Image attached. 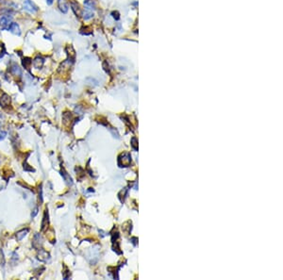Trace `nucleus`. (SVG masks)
I'll use <instances>...</instances> for the list:
<instances>
[{"label":"nucleus","instance_id":"20e7f679","mask_svg":"<svg viewBox=\"0 0 283 280\" xmlns=\"http://www.w3.org/2000/svg\"><path fill=\"white\" fill-rule=\"evenodd\" d=\"M41 245H42L41 236H40V234L36 233L34 235V237H33V240H32V247H33L34 249L39 250L41 248Z\"/></svg>","mask_w":283,"mask_h":280},{"label":"nucleus","instance_id":"f03ea898","mask_svg":"<svg viewBox=\"0 0 283 280\" xmlns=\"http://www.w3.org/2000/svg\"><path fill=\"white\" fill-rule=\"evenodd\" d=\"M10 24V17L9 15H3L2 17H0V28H1V29L8 28Z\"/></svg>","mask_w":283,"mask_h":280},{"label":"nucleus","instance_id":"4468645a","mask_svg":"<svg viewBox=\"0 0 283 280\" xmlns=\"http://www.w3.org/2000/svg\"><path fill=\"white\" fill-rule=\"evenodd\" d=\"M28 233V228H25V229H23V230H21V231H18L17 233H16V240H21Z\"/></svg>","mask_w":283,"mask_h":280},{"label":"nucleus","instance_id":"423d86ee","mask_svg":"<svg viewBox=\"0 0 283 280\" xmlns=\"http://www.w3.org/2000/svg\"><path fill=\"white\" fill-rule=\"evenodd\" d=\"M58 7L62 13H66L68 11V2L67 0H58Z\"/></svg>","mask_w":283,"mask_h":280},{"label":"nucleus","instance_id":"a211bd4d","mask_svg":"<svg viewBox=\"0 0 283 280\" xmlns=\"http://www.w3.org/2000/svg\"><path fill=\"white\" fill-rule=\"evenodd\" d=\"M39 202H40V204L43 203V189H42V185H40V187H39Z\"/></svg>","mask_w":283,"mask_h":280},{"label":"nucleus","instance_id":"dca6fc26","mask_svg":"<svg viewBox=\"0 0 283 280\" xmlns=\"http://www.w3.org/2000/svg\"><path fill=\"white\" fill-rule=\"evenodd\" d=\"M93 16H94L93 12H91V11H88V10L84 11V13H83V18H84L85 20H88V19H91V18H92Z\"/></svg>","mask_w":283,"mask_h":280},{"label":"nucleus","instance_id":"412c9836","mask_svg":"<svg viewBox=\"0 0 283 280\" xmlns=\"http://www.w3.org/2000/svg\"><path fill=\"white\" fill-rule=\"evenodd\" d=\"M53 1L54 0H46V3H47V5H52Z\"/></svg>","mask_w":283,"mask_h":280},{"label":"nucleus","instance_id":"aec40b11","mask_svg":"<svg viewBox=\"0 0 283 280\" xmlns=\"http://www.w3.org/2000/svg\"><path fill=\"white\" fill-rule=\"evenodd\" d=\"M37 213H38V207H35L34 210H33V212L31 213V217H32V218H34V217L37 215Z\"/></svg>","mask_w":283,"mask_h":280},{"label":"nucleus","instance_id":"9b49d317","mask_svg":"<svg viewBox=\"0 0 283 280\" xmlns=\"http://www.w3.org/2000/svg\"><path fill=\"white\" fill-rule=\"evenodd\" d=\"M71 7H72V10H73V11L75 12V14L76 16H80L82 14V10H81L79 5L78 3L72 1V2H71Z\"/></svg>","mask_w":283,"mask_h":280},{"label":"nucleus","instance_id":"f8f14e48","mask_svg":"<svg viewBox=\"0 0 283 280\" xmlns=\"http://www.w3.org/2000/svg\"><path fill=\"white\" fill-rule=\"evenodd\" d=\"M43 63H44V58L43 57H40V56L36 57L33 61V65H34L35 68H41Z\"/></svg>","mask_w":283,"mask_h":280},{"label":"nucleus","instance_id":"6ab92c4d","mask_svg":"<svg viewBox=\"0 0 283 280\" xmlns=\"http://www.w3.org/2000/svg\"><path fill=\"white\" fill-rule=\"evenodd\" d=\"M6 136H7V132L6 131H0V141H2L6 138Z\"/></svg>","mask_w":283,"mask_h":280},{"label":"nucleus","instance_id":"9d476101","mask_svg":"<svg viewBox=\"0 0 283 280\" xmlns=\"http://www.w3.org/2000/svg\"><path fill=\"white\" fill-rule=\"evenodd\" d=\"M61 177H63L64 181L66 182L67 185H72L73 184V181H72V178H71L70 175L66 173V171L64 170V168L62 167L61 170Z\"/></svg>","mask_w":283,"mask_h":280},{"label":"nucleus","instance_id":"f257e3e1","mask_svg":"<svg viewBox=\"0 0 283 280\" xmlns=\"http://www.w3.org/2000/svg\"><path fill=\"white\" fill-rule=\"evenodd\" d=\"M24 8H25V10H27L28 11L31 12V13H34V12H36L38 10V7L33 2L30 1V0H25V3H24Z\"/></svg>","mask_w":283,"mask_h":280},{"label":"nucleus","instance_id":"39448f33","mask_svg":"<svg viewBox=\"0 0 283 280\" xmlns=\"http://www.w3.org/2000/svg\"><path fill=\"white\" fill-rule=\"evenodd\" d=\"M49 225V215H48V210L46 208L44 210V214H43V222H42V227L41 229L42 231H44Z\"/></svg>","mask_w":283,"mask_h":280},{"label":"nucleus","instance_id":"1a4fd4ad","mask_svg":"<svg viewBox=\"0 0 283 280\" xmlns=\"http://www.w3.org/2000/svg\"><path fill=\"white\" fill-rule=\"evenodd\" d=\"M10 73L14 76H22V71L20 69V67L18 66L17 63L13 62L11 65H10Z\"/></svg>","mask_w":283,"mask_h":280},{"label":"nucleus","instance_id":"f3484780","mask_svg":"<svg viewBox=\"0 0 283 280\" xmlns=\"http://www.w3.org/2000/svg\"><path fill=\"white\" fill-rule=\"evenodd\" d=\"M24 170H25V171L34 172V169H33V168H31V167H29V165H28V164H27V161H25V163H24Z\"/></svg>","mask_w":283,"mask_h":280},{"label":"nucleus","instance_id":"6e6552de","mask_svg":"<svg viewBox=\"0 0 283 280\" xmlns=\"http://www.w3.org/2000/svg\"><path fill=\"white\" fill-rule=\"evenodd\" d=\"M8 29L11 32V33H13V34H15V35H18V36H19V35L21 34L20 28H19V25H18L17 23H11V24L9 25Z\"/></svg>","mask_w":283,"mask_h":280},{"label":"nucleus","instance_id":"0eeeda50","mask_svg":"<svg viewBox=\"0 0 283 280\" xmlns=\"http://www.w3.org/2000/svg\"><path fill=\"white\" fill-rule=\"evenodd\" d=\"M10 104V97L7 94H3L1 98H0V106L5 108L9 106Z\"/></svg>","mask_w":283,"mask_h":280},{"label":"nucleus","instance_id":"2eb2a0df","mask_svg":"<svg viewBox=\"0 0 283 280\" xmlns=\"http://www.w3.org/2000/svg\"><path fill=\"white\" fill-rule=\"evenodd\" d=\"M84 4H85L86 7H87L88 9H90V10H94V9L95 8V2H94V0H85Z\"/></svg>","mask_w":283,"mask_h":280},{"label":"nucleus","instance_id":"ddd939ff","mask_svg":"<svg viewBox=\"0 0 283 280\" xmlns=\"http://www.w3.org/2000/svg\"><path fill=\"white\" fill-rule=\"evenodd\" d=\"M22 63H23V66L27 69V70H29V67H30V65L32 64V60L30 58H23V61H22Z\"/></svg>","mask_w":283,"mask_h":280},{"label":"nucleus","instance_id":"7ed1b4c3","mask_svg":"<svg viewBox=\"0 0 283 280\" xmlns=\"http://www.w3.org/2000/svg\"><path fill=\"white\" fill-rule=\"evenodd\" d=\"M37 258L41 260V261H47V260L50 258V255H49V253L46 252V250L40 248L39 251H38V254H37Z\"/></svg>","mask_w":283,"mask_h":280}]
</instances>
